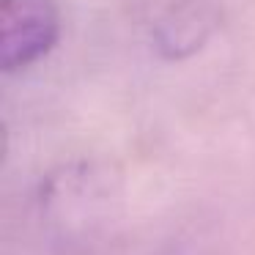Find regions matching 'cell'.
<instances>
[{"instance_id": "1", "label": "cell", "mask_w": 255, "mask_h": 255, "mask_svg": "<svg viewBox=\"0 0 255 255\" xmlns=\"http://www.w3.org/2000/svg\"><path fill=\"white\" fill-rule=\"evenodd\" d=\"M58 0H0V69L17 74L36 66L61 39Z\"/></svg>"}, {"instance_id": "2", "label": "cell", "mask_w": 255, "mask_h": 255, "mask_svg": "<svg viewBox=\"0 0 255 255\" xmlns=\"http://www.w3.org/2000/svg\"><path fill=\"white\" fill-rule=\"evenodd\" d=\"M220 19L217 0H170L151 25V44L165 61L192 58L211 41Z\"/></svg>"}]
</instances>
